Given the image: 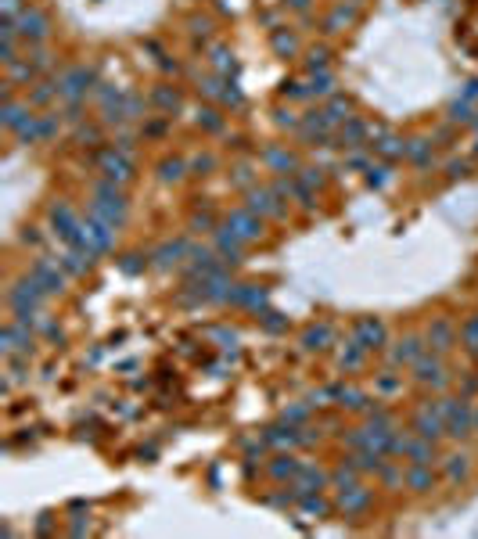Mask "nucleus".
<instances>
[{
	"instance_id": "1",
	"label": "nucleus",
	"mask_w": 478,
	"mask_h": 539,
	"mask_svg": "<svg viewBox=\"0 0 478 539\" xmlns=\"http://www.w3.org/2000/svg\"><path fill=\"white\" fill-rule=\"evenodd\" d=\"M439 410L446 414V435L453 442H464L475 435V406L464 399V395H442Z\"/></svg>"
},
{
	"instance_id": "2",
	"label": "nucleus",
	"mask_w": 478,
	"mask_h": 539,
	"mask_svg": "<svg viewBox=\"0 0 478 539\" xmlns=\"http://www.w3.org/2000/svg\"><path fill=\"white\" fill-rule=\"evenodd\" d=\"M410 371H413V382L424 385V388H432V392H442L446 385H450V374H446L442 353H432V349H428V353L413 363Z\"/></svg>"
},
{
	"instance_id": "3",
	"label": "nucleus",
	"mask_w": 478,
	"mask_h": 539,
	"mask_svg": "<svg viewBox=\"0 0 478 539\" xmlns=\"http://www.w3.org/2000/svg\"><path fill=\"white\" fill-rule=\"evenodd\" d=\"M410 428H413V435H417V439L439 442V439L446 435V414L439 410V399H435V403H424V406H417V414H413Z\"/></svg>"
},
{
	"instance_id": "4",
	"label": "nucleus",
	"mask_w": 478,
	"mask_h": 539,
	"mask_svg": "<svg viewBox=\"0 0 478 539\" xmlns=\"http://www.w3.org/2000/svg\"><path fill=\"white\" fill-rule=\"evenodd\" d=\"M43 284L29 274L25 280H19L14 288L8 292V302H11V309L14 313H40V302H43Z\"/></svg>"
},
{
	"instance_id": "5",
	"label": "nucleus",
	"mask_w": 478,
	"mask_h": 539,
	"mask_svg": "<svg viewBox=\"0 0 478 539\" xmlns=\"http://www.w3.org/2000/svg\"><path fill=\"white\" fill-rule=\"evenodd\" d=\"M424 353H428V338H421V335H403L400 342L389 349V367H413V363H417Z\"/></svg>"
},
{
	"instance_id": "6",
	"label": "nucleus",
	"mask_w": 478,
	"mask_h": 539,
	"mask_svg": "<svg viewBox=\"0 0 478 539\" xmlns=\"http://www.w3.org/2000/svg\"><path fill=\"white\" fill-rule=\"evenodd\" d=\"M353 338L367 349V353H378V349H385L389 331H385V324H381L378 316H360L356 327H353Z\"/></svg>"
},
{
	"instance_id": "7",
	"label": "nucleus",
	"mask_w": 478,
	"mask_h": 539,
	"mask_svg": "<svg viewBox=\"0 0 478 539\" xmlns=\"http://www.w3.org/2000/svg\"><path fill=\"white\" fill-rule=\"evenodd\" d=\"M90 83H94L90 69H69V72H61V79H58V98L61 101H79V98H87Z\"/></svg>"
},
{
	"instance_id": "8",
	"label": "nucleus",
	"mask_w": 478,
	"mask_h": 539,
	"mask_svg": "<svg viewBox=\"0 0 478 539\" xmlns=\"http://www.w3.org/2000/svg\"><path fill=\"white\" fill-rule=\"evenodd\" d=\"M227 302H230V306H237V309L266 313L270 295H266V288H259V284H234L230 295H227Z\"/></svg>"
},
{
	"instance_id": "9",
	"label": "nucleus",
	"mask_w": 478,
	"mask_h": 539,
	"mask_svg": "<svg viewBox=\"0 0 478 539\" xmlns=\"http://www.w3.org/2000/svg\"><path fill=\"white\" fill-rule=\"evenodd\" d=\"M14 25H19V36H22V40H33V43L47 40V33H51V22H47V14H43V11H36V8L19 11Z\"/></svg>"
},
{
	"instance_id": "10",
	"label": "nucleus",
	"mask_w": 478,
	"mask_h": 539,
	"mask_svg": "<svg viewBox=\"0 0 478 539\" xmlns=\"http://www.w3.org/2000/svg\"><path fill=\"white\" fill-rule=\"evenodd\" d=\"M227 227L237 234V237H245V241H259L263 237V216H256L245 205V209H234L230 216H227Z\"/></svg>"
},
{
	"instance_id": "11",
	"label": "nucleus",
	"mask_w": 478,
	"mask_h": 539,
	"mask_svg": "<svg viewBox=\"0 0 478 539\" xmlns=\"http://www.w3.org/2000/svg\"><path fill=\"white\" fill-rule=\"evenodd\" d=\"M338 511L345 514V518H356V514H363L371 507V489L363 485V482H356V485H349V489H338Z\"/></svg>"
},
{
	"instance_id": "12",
	"label": "nucleus",
	"mask_w": 478,
	"mask_h": 539,
	"mask_svg": "<svg viewBox=\"0 0 478 539\" xmlns=\"http://www.w3.org/2000/svg\"><path fill=\"white\" fill-rule=\"evenodd\" d=\"M424 338H428V349H432V353H450V349L460 342V331L446 320V316H435Z\"/></svg>"
},
{
	"instance_id": "13",
	"label": "nucleus",
	"mask_w": 478,
	"mask_h": 539,
	"mask_svg": "<svg viewBox=\"0 0 478 539\" xmlns=\"http://www.w3.org/2000/svg\"><path fill=\"white\" fill-rule=\"evenodd\" d=\"M295 493L298 496H309V493H324V489H331V474L321 471V468H313V464H302V471L295 474Z\"/></svg>"
},
{
	"instance_id": "14",
	"label": "nucleus",
	"mask_w": 478,
	"mask_h": 539,
	"mask_svg": "<svg viewBox=\"0 0 478 539\" xmlns=\"http://www.w3.org/2000/svg\"><path fill=\"white\" fill-rule=\"evenodd\" d=\"M101 169H105V177H108L111 184L133 180V162H130V158H126V151H119V148H111V151L101 155Z\"/></svg>"
},
{
	"instance_id": "15",
	"label": "nucleus",
	"mask_w": 478,
	"mask_h": 539,
	"mask_svg": "<svg viewBox=\"0 0 478 539\" xmlns=\"http://www.w3.org/2000/svg\"><path fill=\"white\" fill-rule=\"evenodd\" d=\"M248 209L256 216H284V205L274 191L266 187H248Z\"/></svg>"
},
{
	"instance_id": "16",
	"label": "nucleus",
	"mask_w": 478,
	"mask_h": 539,
	"mask_svg": "<svg viewBox=\"0 0 478 539\" xmlns=\"http://www.w3.org/2000/svg\"><path fill=\"white\" fill-rule=\"evenodd\" d=\"M51 223H54V234L61 237V241H76V234H79V219H76V212L69 209L65 201H58L54 209H51Z\"/></svg>"
},
{
	"instance_id": "17",
	"label": "nucleus",
	"mask_w": 478,
	"mask_h": 539,
	"mask_svg": "<svg viewBox=\"0 0 478 539\" xmlns=\"http://www.w3.org/2000/svg\"><path fill=\"white\" fill-rule=\"evenodd\" d=\"M439 464H442L446 482H453V485H460V482H468V478H471V456H468V453H460V450L446 453Z\"/></svg>"
},
{
	"instance_id": "18",
	"label": "nucleus",
	"mask_w": 478,
	"mask_h": 539,
	"mask_svg": "<svg viewBox=\"0 0 478 539\" xmlns=\"http://www.w3.org/2000/svg\"><path fill=\"white\" fill-rule=\"evenodd\" d=\"M29 274H33V277L43 284V292H47V295H61V292H65V274H61L58 266H51L47 259H36Z\"/></svg>"
},
{
	"instance_id": "19",
	"label": "nucleus",
	"mask_w": 478,
	"mask_h": 539,
	"mask_svg": "<svg viewBox=\"0 0 478 539\" xmlns=\"http://www.w3.org/2000/svg\"><path fill=\"white\" fill-rule=\"evenodd\" d=\"M403 485L413 489V493H432V489L439 485V478H435V471H432V468H424V464H406V471H403Z\"/></svg>"
},
{
	"instance_id": "20",
	"label": "nucleus",
	"mask_w": 478,
	"mask_h": 539,
	"mask_svg": "<svg viewBox=\"0 0 478 539\" xmlns=\"http://www.w3.org/2000/svg\"><path fill=\"white\" fill-rule=\"evenodd\" d=\"M331 342H334L331 324H309L302 331V349H306V353H324V349H331Z\"/></svg>"
},
{
	"instance_id": "21",
	"label": "nucleus",
	"mask_w": 478,
	"mask_h": 539,
	"mask_svg": "<svg viewBox=\"0 0 478 539\" xmlns=\"http://www.w3.org/2000/svg\"><path fill=\"white\" fill-rule=\"evenodd\" d=\"M241 245H245V237H237L230 227L227 230H216V248H219V256L223 263H241Z\"/></svg>"
},
{
	"instance_id": "22",
	"label": "nucleus",
	"mask_w": 478,
	"mask_h": 539,
	"mask_svg": "<svg viewBox=\"0 0 478 539\" xmlns=\"http://www.w3.org/2000/svg\"><path fill=\"white\" fill-rule=\"evenodd\" d=\"M406 461L410 464H424V468H435L442 456H439V450H435V442H428V439H417L413 435V442H410V453H406Z\"/></svg>"
},
{
	"instance_id": "23",
	"label": "nucleus",
	"mask_w": 478,
	"mask_h": 539,
	"mask_svg": "<svg viewBox=\"0 0 478 539\" xmlns=\"http://www.w3.org/2000/svg\"><path fill=\"white\" fill-rule=\"evenodd\" d=\"M298 471H302V464L295 461V456H288V453L274 456V461H270V468H266V474H270L274 482H295Z\"/></svg>"
},
{
	"instance_id": "24",
	"label": "nucleus",
	"mask_w": 478,
	"mask_h": 539,
	"mask_svg": "<svg viewBox=\"0 0 478 539\" xmlns=\"http://www.w3.org/2000/svg\"><path fill=\"white\" fill-rule=\"evenodd\" d=\"M371 137H378L374 140V151L381 155V158H400V155H406V144L400 137H392V133H385V130H371Z\"/></svg>"
},
{
	"instance_id": "25",
	"label": "nucleus",
	"mask_w": 478,
	"mask_h": 539,
	"mask_svg": "<svg viewBox=\"0 0 478 539\" xmlns=\"http://www.w3.org/2000/svg\"><path fill=\"white\" fill-rule=\"evenodd\" d=\"M263 439H266V446H277V450H292V446H298V442H302L292 424H288V428H284V424L266 428V435H263Z\"/></svg>"
},
{
	"instance_id": "26",
	"label": "nucleus",
	"mask_w": 478,
	"mask_h": 539,
	"mask_svg": "<svg viewBox=\"0 0 478 539\" xmlns=\"http://www.w3.org/2000/svg\"><path fill=\"white\" fill-rule=\"evenodd\" d=\"M367 133H371V126H363L360 119H349L342 130H338V140H342V148H363Z\"/></svg>"
},
{
	"instance_id": "27",
	"label": "nucleus",
	"mask_w": 478,
	"mask_h": 539,
	"mask_svg": "<svg viewBox=\"0 0 478 539\" xmlns=\"http://www.w3.org/2000/svg\"><path fill=\"white\" fill-rule=\"evenodd\" d=\"M363 360H367V349H363V345L353 338V342H349L342 353H338V371H345V374H349V371H360Z\"/></svg>"
},
{
	"instance_id": "28",
	"label": "nucleus",
	"mask_w": 478,
	"mask_h": 539,
	"mask_svg": "<svg viewBox=\"0 0 478 539\" xmlns=\"http://www.w3.org/2000/svg\"><path fill=\"white\" fill-rule=\"evenodd\" d=\"M184 256H191V248H187V241H169V245H162L155 252V263L162 266V270H169V266H177Z\"/></svg>"
},
{
	"instance_id": "29",
	"label": "nucleus",
	"mask_w": 478,
	"mask_h": 539,
	"mask_svg": "<svg viewBox=\"0 0 478 539\" xmlns=\"http://www.w3.org/2000/svg\"><path fill=\"white\" fill-rule=\"evenodd\" d=\"M266 166L274 169V173H295L298 169V158L288 155V151H281V148H266Z\"/></svg>"
},
{
	"instance_id": "30",
	"label": "nucleus",
	"mask_w": 478,
	"mask_h": 539,
	"mask_svg": "<svg viewBox=\"0 0 478 539\" xmlns=\"http://www.w3.org/2000/svg\"><path fill=\"white\" fill-rule=\"evenodd\" d=\"M338 406L356 410V414H367V410H371V399H367V392H360V388H353V385H342V399H338Z\"/></svg>"
},
{
	"instance_id": "31",
	"label": "nucleus",
	"mask_w": 478,
	"mask_h": 539,
	"mask_svg": "<svg viewBox=\"0 0 478 539\" xmlns=\"http://www.w3.org/2000/svg\"><path fill=\"white\" fill-rule=\"evenodd\" d=\"M298 507H302V514H306V518H327V514H331V503H327L321 493L302 496V500H298Z\"/></svg>"
},
{
	"instance_id": "32",
	"label": "nucleus",
	"mask_w": 478,
	"mask_h": 539,
	"mask_svg": "<svg viewBox=\"0 0 478 539\" xmlns=\"http://www.w3.org/2000/svg\"><path fill=\"white\" fill-rule=\"evenodd\" d=\"M406 158H410L413 166H421V169L432 166V144H428V140H410V144H406Z\"/></svg>"
},
{
	"instance_id": "33",
	"label": "nucleus",
	"mask_w": 478,
	"mask_h": 539,
	"mask_svg": "<svg viewBox=\"0 0 478 539\" xmlns=\"http://www.w3.org/2000/svg\"><path fill=\"white\" fill-rule=\"evenodd\" d=\"M324 112L331 116V122H349V119H353V101H349V98H331Z\"/></svg>"
},
{
	"instance_id": "34",
	"label": "nucleus",
	"mask_w": 478,
	"mask_h": 539,
	"mask_svg": "<svg viewBox=\"0 0 478 539\" xmlns=\"http://www.w3.org/2000/svg\"><path fill=\"white\" fill-rule=\"evenodd\" d=\"M184 173H187V166L180 162V158H166V162L158 166V177H162L166 184H177V180H184Z\"/></svg>"
},
{
	"instance_id": "35",
	"label": "nucleus",
	"mask_w": 478,
	"mask_h": 539,
	"mask_svg": "<svg viewBox=\"0 0 478 539\" xmlns=\"http://www.w3.org/2000/svg\"><path fill=\"white\" fill-rule=\"evenodd\" d=\"M446 119H450L453 126H468V122H475V116H471V101H464V98L453 101V104H450V116H446Z\"/></svg>"
},
{
	"instance_id": "36",
	"label": "nucleus",
	"mask_w": 478,
	"mask_h": 539,
	"mask_svg": "<svg viewBox=\"0 0 478 539\" xmlns=\"http://www.w3.org/2000/svg\"><path fill=\"white\" fill-rule=\"evenodd\" d=\"M259 320H263V331H266V335H284V331H288V316H281V313H274V309H266Z\"/></svg>"
},
{
	"instance_id": "37",
	"label": "nucleus",
	"mask_w": 478,
	"mask_h": 539,
	"mask_svg": "<svg viewBox=\"0 0 478 539\" xmlns=\"http://www.w3.org/2000/svg\"><path fill=\"white\" fill-rule=\"evenodd\" d=\"M374 388H378L381 395H392V392H400V388H403V377L395 374V371H385V374H378Z\"/></svg>"
},
{
	"instance_id": "38",
	"label": "nucleus",
	"mask_w": 478,
	"mask_h": 539,
	"mask_svg": "<svg viewBox=\"0 0 478 539\" xmlns=\"http://www.w3.org/2000/svg\"><path fill=\"white\" fill-rule=\"evenodd\" d=\"M349 22H353V11H349V8H334L331 19L324 22V29H327V33H342V25H349Z\"/></svg>"
},
{
	"instance_id": "39",
	"label": "nucleus",
	"mask_w": 478,
	"mask_h": 539,
	"mask_svg": "<svg viewBox=\"0 0 478 539\" xmlns=\"http://www.w3.org/2000/svg\"><path fill=\"white\" fill-rule=\"evenodd\" d=\"M331 87H334V79L321 69V76H313V79H309V98H327Z\"/></svg>"
},
{
	"instance_id": "40",
	"label": "nucleus",
	"mask_w": 478,
	"mask_h": 539,
	"mask_svg": "<svg viewBox=\"0 0 478 539\" xmlns=\"http://www.w3.org/2000/svg\"><path fill=\"white\" fill-rule=\"evenodd\" d=\"M389 173H392L389 166H367V184H371V187H385V184L392 180Z\"/></svg>"
},
{
	"instance_id": "41",
	"label": "nucleus",
	"mask_w": 478,
	"mask_h": 539,
	"mask_svg": "<svg viewBox=\"0 0 478 539\" xmlns=\"http://www.w3.org/2000/svg\"><path fill=\"white\" fill-rule=\"evenodd\" d=\"M155 104H162V108H180V94L169 90V87H162V90H155Z\"/></svg>"
},
{
	"instance_id": "42",
	"label": "nucleus",
	"mask_w": 478,
	"mask_h": 539,
	"mask_svg": "<svg viewBox=\"0 0 478 539\" xmlns=\"http://www.w3.org/2000/svg\"><path fill=\"white\" fill-rule=\"evenodd\" d=\"M306 417H309V403H306V406H288V410H284V424H302Z\"/></svg>"
},
{
	"instance_id": "43",
	"label": "nucleus",
	"mask_w": 478,
	"mask_h": 539,
	"mask_svg": "<svg viewBox=\"0 0 478 539\" xmlns=\"http://www.w3.org/2000/svg\"><path fill=\"white\" fill-rule=\"evenodd\" d=\"M306 65H309V72H316V69H324V65H327V47H313V51H309V61H306Z\"/></svg>"
},
{
	"instance_id": "44",
	"label": "nucleus",
	"mask_w": 478,
	"mask_h": 539,
	"mask_svg": "<svg viewBox=\"0 0 478 539\" xmlns=\"http://www.w3.org/2000/svg\"><path fill=\"white\" fill-rule=\"evenodd\" d=\"M274 47H277V54H295V36H284V33H274Z\"/></svg>"
},
{
	"instance_id": "45",
	"label": "nucleus",
	"mask_w": 478,
	"mask_h": 539,
	"mask_svg": "<svg viewBox=\"0 0 478 539\" xmlns=\"http://www.w3.org/2000/svg\"><path fill=\"white\" fill-rule=\"evenodd\" d=\"M198 122L205 126V130H213V133H216V130H223V122H219V116L213 112V108H205V112H198Z\"/></svg>"
},
{
	"instance_id": "46",
	"label": "nucleus",
	"mask_w": 478,
	"mask_h": 539,
	"mask_svg": "<svg viewBox=\"0 0 478 539\" xmlns=\"http://www.w3.org/2000/svg\"><path fill=\"white\" fill-rule=\"evenodd\" d=\"M119 266L126 270V274H140V270L148 266V259H144V256H122V263H119Z\"/></svg>"
},
{
	"instance_id": "47",
	"label": "nucleus",
	"mask_w": 478,
	"mask_h": 539,
	"mask_svg": "<svg viewBox=\"0 0 478 539\" xmlns=\"http://www.w3.org/2000/svg\"><path fill=\"white\" fill-rule=\"evenodd\" d=\"M213 65H216V69H230V65H234L227 47H213Z\"/></svg>"
},
{
	"instance_id": "48",
	"label": "nucleus",
	"mask_w": 478,
	"mask_h": 539,
	"mask_svg": "<svg viewBox=\"0 0 478 539\" xmlns=\"http://www.w3.org/2000/svg\"><path fill=\"white\" fill-rule=\"evenodd\" d=\"M191 227H195V230H216V219H213L209 212H205V216L198 212L195 219H191Z\"/></svg>"
},
{
	"instance_id": "49",
	"label": "nucleus",
	"mask_w": 478,
	"mask_h": 539,
	"mask_svg": "<svg viewBox=\"0 0 478 539\" xmlns=\"http://www.w3.org/2000/svg\"><path fill=\"white\" fill-rule=\"evenodd\" d=\"M241 101H245V98H241V90H237L234 83L223 90V104H241Z\"/></svg>"
},
{
	"instance_id": "50",
	"label": "nucleus",
	"mask_w": 478,
	"mask_h": 539,
	"mask_svg": "<svg viewBox=\"0 0 478 539\" xmlns=\"http://www.w3.org/2000/svg\"><path fill=\"white\" fill-rule=\"evenodd\" d=\"M464 101H478V79H468L464 83V94H460Z\"/></svg>"
},
{
	"instance_id": "51",
	"label": "nucleus",
	"mask_w": 478,
	"mask_h": 539,
	"mask_svg": "<svg viewBox=\"0 0 478 539\" xmlns=\"http://www.w3.org/2000/svg\"><path fill=\"white\" fill-rule=\"evenodd\" d=\"M446 169H450V177H453V180H457V177H468V162H457V158H453V162L446 166Z\"/></svg>"
},
{
	"instance_id": "52",
	"label": "nucleus",
	"mask_w": 478,
	"mask_h": 539,
	"mask_svg": "<svg viewBox=\"0 0 478 539\" xmlns=\"http://www.w3.org/2000/svg\"><path fill=\"white\" fill-rule=\"evenodd\" d=\"M216 166V158L213 155H205V158H195V169H213Z\"/></svg>"
},
{
	"instance_id": "53",
	"label": "nucleus",
	"mask_w": 478,
	"mask_h": 539,
	"mask_svg": "<svg viewBox=\"0 0 478 539\" xmlns=\"http://www.w3.org/2000/svg\"><path fill=\"white\" fill-rule=\"evenodd\" d=\"M349 166H353V169H363V166H367V158H363V155H353V158H349Z\"/></svg>"
},
{
	"instance_id": "54",
	"label": "nucleus",
	"mask_w": 478,
	"mask_h": 539,
	"mask_svg": "<svg viewBox=\"0 0 478 539\" xmlns=\"http://www.w3.org/2000/svg\"><path fill=\"white\" fill-rule=\"evenodd\" d=\"M4 11H8V19H14V11H19V0H4Z\"/></svg>"
},
{
	"instance_id": "55",
	"label": "nucleus",
	"mask_w": 478,
	"mask_h": 539,
	"mask_svg": "<svg viewBox=\"0 0 478 539\" xmlns=\"http://www.w3.org/2000/svg\"><path fill=\"white\" fill-rule=\"evenodd\" d=\"M277 122H281V126H298V119H292V112H281Z\"/></svg>"
},
{
	"instance_id": "56",
	"label": "nucleus",
	"mask_w": 478,
	"mask_h": 539,
	"mask_svg": "<svg viewBox=\"0 0 478 539\" xmlns=\"http://www.w3.org/2000/svg\"><path fill=\"white\" fill-rule=\"evenodd\" d=\"M475 432H478V410H475Z\"/></svg>"
},
{
	"instance_id": "57",
	"label": "nucleus",
	"mask_w": 478,
	"mask_h": 539,
	"mask_svg": "<svg viewBox=\"0 0 478 539\" xmlns=\"http://www.w3.org/2000/svg\"><path fill=\"white\" fill-rule=\"evenodd\" d=\"M475 155H478V144H475Z\"/></svg>"
},
{
	"instance_id": "58",
	"label": "nucleus",
	"mask_w": 478,
	"mask_h": 539,
	"mask_svg": "<svg viewBox=\"0 0 478 539\" xmlns=\"http://www.w3.org/2000/svg\"><path fill=\"white\" fill-rule=\"evenodd\" d=\"M475 126H478V119H475Z\"/></svg>"
}]
</instances>
